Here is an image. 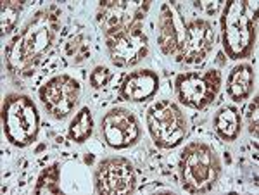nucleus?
Wrapping results in <instances>:
<instances>
[{"instance_id": "nucleus-1", "label": "nucleus", "mask_w": 259, "mask_h": 195, "mask_svg": "<svg viewBox=\"0 0 259 195\" xmlns=\"http://www.w3.org/2000/svg\"><path fill=\"white\" fill-rule=\"evenodd\" d=\"M61 16V9L54 4L41 7L7 43L4 64L12 80H24L35 74L59 36Z\"/></svg>"}, {"instance_id": "nucleus-2", "label": "nucleus", "mask_w": 259, "mask_h": 195, "mask_svg": "<svg viewBox=\"0 0 259 195\" xmlns=\"http://www.w3.org/2000/svg\"><path fill=\"white\" fill-rule=\"evenodd\" d=\"M220 26L221 45L228 59H247L257 40V2L230 0L221 11Z\"/></svg>"}, {"instance_id": "nucleus-3", "label": "nucleus", "mask_w": 259, "mask_h": 195, "mask_svg": "<svg viewBox=\"0 0 259 195\" xmlns=\"http://www.w3.org/2000/svg\"><path fill=\"white\" fill-rule=\"evenodd\" d=\"M178 171L182 188L189 193H207L218 185L221 159L206 142H190L180 154Z\"/></svg>"}, {"instance_id": "nucleus-4", "label": "nucleus", "mask_w": 259, "mask_h": 195, "mask_svg": "<svg viewBox=\"0 0 259 195\" xmlns=\"http://www.w3.org/2000/svg\"><path fill=\"white\" fill-rule=\"evenodd\" d=\"M2 128L7 142L26 149L36 142L40 131V113L31 97L9 93L2 102Z\"/></svg>"}, {"instance_id": "nucleus-5", "label": "nucleus", "mask_w": 259, "mask_h": 195, "mask_svg": "<svg viewBox=\"0 0 259 195\" xmlns=\"http://www.w3.org/2000/svg\"><path fill=\"white\" fill-rule=\"evenodd\" d=\"M145 123L152 142L159 149H177L189 133V121L173 101H157L147 109Z\"/></svg>"}, {"instance_id": "nucleus-6", "label": "nucleus", "mask_w": 259, "mask_h": 195, "mask_svg": "<svg viewBox=\"0 0 259 195\" xmlns=\"http://www.w3.org/2000/svg\"><path fill=\"white\" fill-rule=\"evenodd\" d=\"M221 88V73L218 69L182 73L175 80V95L185 107L202 111L214 102Z\"/></svg>"}, {"instance_id": "nucleus-7", "label": "nucleus", "mask_w": 259, "mask_h": 195, "mask_svg": "<svg viewBox=\"0 0 259 195\" xmlns=\"http://www.w3.org/2000/svg\"><path fill=\"white\" fill-rule=\"evenodd\" d=\"M80 81L69 74H57L40 86L38 99L49 116L54 119H64L74 111L80 101Z\"/></svg>"}, {"instance_id": "nucleus-8", "label": "nucleus", "mask_w": 259, "mask_h": 195, "mask_svg": "<svg viewBox=\"0 0 259 195\" xmlns=\"http://www.w3.org/2000/svg\"><path fill=\"white\" fill-rule=\"evenodd\" d=\"M150 9V2L132 0H102L97 11V24L106 38L118 35L135 23H144Z\"/></svg>"}, {"instance_id": "nucleus-9", "label": "nucleus", "mask_w": 259, "mask_h": 195, "mask_svg": "<svg viewBox=\"0 0 259 195\" xmlns=\"http://www.w3.org/2000/svg\"><path fill=\"white\" fill-rule=\"evenodd\" d=\"M109 59L116 68H133L140 64L149 54V36L144 23H135L118 35L106 38Z\"/></svg>"}, {"instance_id": "nucleus-10", "label": "nucleus", "mask_w": 259, "mask_h": 195, "mask_svg": "<svg viewBox=\"0 0 259 195\" xmlns=\"http://www.w3.org/2000/svg\"><path fill=\"white\" fill-rule=\"evenodd\" d=\"M94 186L100 195L133 193L137 186L135 168L126 157H107L95 168Z\"/></svg>"}, {"instance_id": "nucleus-11", "label": "nucleus", "mask_w": 259, "mask_h": 195, "mask_svg": "<svg viewBox=\"0 0 259 195\" xmlns=\"http://www.w3.org/2000/svg\"><path fill=\"white\" fill-rule=\"evenodd\" d=\"M100 135L114 151H124L139 143L142 126L137 116L124 107H114L104 114L100 121Z\"/></svg>"}, {"instance_id": "nucleus-12", "label": "nucleus", "mask_w": 259, "mask_h": 195, "mask_svg": "<svg viewBox=\"0 0 259 195\" xmlns=\"http://www.w3.org/2000/svg\"><path fill=\"white\" fill-rule=\"evenodd\" d=\"M214 47V30L207 19H190L185 24L182 48L177 56V61L182 64L197 66L202 64Z\"/></svg>"}, {"instance_id": "nucleus-13", "label": "nucleus", "mask_w": 259, "mask_h": 195, "mask_svg": "<svg viewBox=\"0 0 259 195\" xmlns=\"http://www.w3.org/2000/svg\"><path fill=\"white\" fill-rule=\"evenodd\" d=\"M185 24L187 23L177 4H162L159 18H157V45L164 56L177 59L182 48L183 35H185Z\"/></svg>"}, {"instance_id": "nucleus-14", "label": "nucleus", "mask_w": 259, "mask_h": 195, "mask_svg": "<svg viewBox=\"0 0 259 195\" xmlns=\"http://www.w3.org/2000/svg\"><path fill=\"white\" fill-rule=\"evenodd\" d=\"M161 80L152 69L132 71L123 78L119 85V99L126 102H147L159 92Z\"/></svg>"}, {"instance_id": "nucleus-15", "label": "nucleus", "mask_w": 259, "mask_h": 195, "mask_svg": "<svg viewBox=\"0 0 259 195\" xmlns=\"http://www.w3.org/2000/svg\"><path fill=\"white\" fill-rule=\"evenodd\" d=\"M254 81H256V74H254L252 66L247 62H240V64L233 66L227 78L228 97L237 104L244 102L254 92Z\"/></svg>"}, {"instance_id": "nucleus-16", "label": "nucleus", "mask_w": 259, "mask_h": 195, "mask_svg": "<svg viewBox=\"0 0 259 195\" xmlns=\"http://www.w3.org/2000/svg\"><path fill=\"white\" fill-rule=\"evenodd\" d=\"M212 130L223 142H235L242 133V114L235 106H223L212 118Z\"/></svg>"}, {"instance_id": "nucleus-17", "label": "nucleus", "mask_w": 259, "mask_h": 195, "mask_svg": "<svg viewBox=\"0 0 259 195\" xmlns=\"http://www.w3.org/2000/svg\"><path fill=\"white\" fill-rule=\"evenodd\" d=\"M94 133V116L89 107H81L68 126V136L74 143H85Z\"/></svg>"}, {"instance_id": "nucleus-18", "label": "nucleus", "mask_w": 259, "mask_h": 195, "mask_svg": "<svg viewBox=\"0 0 259 195\" xmlns=\"http://www.w3.org/2000/svg\"><path fill=\"white\" fill-rule=\"evenodd\" d=\"M64 56L71 64H80L90 57V38L83 31L71 35L64 43Z\"/></svg>"}, {"instance_id": "nucleus-19", "label": "nucleus", "mask_w": 259, "mask_h": 195, "mask_svg": "<svg viewBox=\"0 0 259 195\" xmlns=\"http://www.w3.org/2000/svg\"><path fill=\"white\" fill-rule=\"evenodd\" d=\"M61 164L54 163L47 166L45 169H41V173L38 175V180H36V185L33 188L35 193H61Z\"/></svg>"}, {"instance_id": "nucleus-20", "label": "nucleus", "mask_w": 259, "mask_h": 195, "mask_svg": "<svg viewBox=\"0 0 259 195\" xmlns=\"http://www.w3.org/2000/svg\"><path fill=\"white\" fill-rule=\"evenodd\" d=\"M21 12H23V2H19V0H4L2 12H0L2 14V23H0V26H2V36L12 33V30H14L19 21Z\"/></svg>"}, {"instance_id": "nucleus-21", "label": "nucleus", "mask_w": 259, "mask_h": 195, "mask_svg": "<svg viewBox=\"0 0 259 195\" xmlns=\"http://www.w3.org/2000/svg\"><path fill=\"white\" fill-rule=\"evenodd\" d=\"M111 80H112V73H111L109 68H106V66H95V68L92 69L90 76H89L90 86L94 90L106 88Z\"/></svg>"}, {"instance_id": "nucleus-22", "label": "nucleus", "mask_w": 259, "mask_h": 195, "mask_svg": "<svg viewBox=\"0 0 259 195\" xmlns=\"http://www.w3.org/2000/svg\"><path fill=\"white\" fill-rule=\"evenodd\" d=\"M257 106H259V97H256L250 101L249 104V109H247V123H249V131L250 135L257 136V118H259V113H257Z\"/></svg>"}]
</instances>
